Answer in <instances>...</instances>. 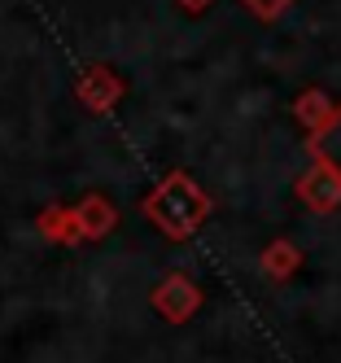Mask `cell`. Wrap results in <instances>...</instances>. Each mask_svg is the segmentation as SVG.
Wrapping results in <instances>:
<instances>
[{
  "mask_svg": "<svg viewBox=\"0 0 341 363\" xmlns=\"http://www.w3.org/2000/svg\"><path fill=\"white\" fill-rule=\"evenodd\" d=\"M145 215H149V223L162 232V237L189 241L193 232L206 223V215H210V197H206V189L193 175L171 171L162 184L145 197Z\"/></svg>",
  "mask_w": 341,
  "mask_h": 363,
  "instance_id": "6da1fadb",
  "label": "cell"
},
{
  "mask_svg": "<svg viewBox=\"0 0 341 363\" xmlns=\"http://www.w3.org/2000/svg\"><path fill=\"white\" fill-rule=\"evenodd\" d=\"M197 306H201V289L184 276V272H171L162 276V284L153 289V311L162 315L167 324H184V320H193L197 315Z\"/></svg>",
  "mask_w": 341,
  "mask_h": 363,
  "instance_id": "7a4b0ae2",
  "label": "cell"
},
{
  "mask_svg": "<svg viewBox=\"0 0 341 363\" xmlns=\"http://www.w3.org/2000/svg\"><path fill=\"white\" fill-rule=\"evenodd\" d=\"M123 79L110 70V66H88L84 74L74 79V96L84 101V106L92 110V114H110L118 101H123Z\"/></svg>",
  "mask_w": 341,
  "mask_h": 363,
  "instance_id": "3957f363",
  "label": "cell"
},
{
  "mask_svg": "<svg viewBox=\"0 0 341 363\" xmlns=\"http://www.w3.org/2000/svg\"><path fill=\"white\" fill-rule=\"evenodd\" d=\"M298 197L311 206V211H320V215L337 211V206H341V175L328 171L324 162H315V167L298 179Z\"/></svg>",
  "mask_w": 341,
  "mask_h": 363,
  "instance_id": "277c9868",
  "label": "cell"
},
{
  "mask_svg": "<svg viewBox=\"0 0 341 363\" xmlns=\"http://www.w3.org/2000/svg\"><path fill=\"white\" fill-rule=\"evenodd\" d=\"M74 215H79V228H84V241H101V237H110L114 223H118V211L110 201H105L101 193H88L84 201L74 206Z\"/></svg>",
  "mask_w": 341,
  "mask_h": 363,
  "instance_id": "5b68a950",
  "label": "cell"
},
{
  "mask_svg": "<svg viewBox=\"0 0 341 363\" xmlns=\"http://www.w3.org/2000/svg\"><path fill=\"white\" fill-rule=\"evenodd\" d=\"M311 158L341 175V106H337V114L320 127V132H311Z\"/></svg>",
  "mask_w": 341,
  "mask_h": 363,
  "instance_id": "8992f818",
  "label": "cell"
},
{
  "mask_svg": "<svg viewBox=\"0 0 341 363\" xmlns=\"http://www.w3.org/2000/svg\"><path fill=\"white\" fill-rule=\"evenodd\" d=\"M40 232H44V237H52V241H62V245L84 241L79 215H74V211H62V206H48V211L40 215Z\"/></svg>",
  "mask_w": 341,
  "mask_h": 363,
  "instance_id": "52a82bcc",
  "label": "cell"
},
{
  "mask_svg": "<svg viewBox=\"0 0 341 363\" xmlns=\"http://www.w3.org/2000/svg\"><path fill=\"white\" fill-rule=\"evenodd\" d=\"M294 114H298V123L306 127V132H320V127L337 114V106H332L320 88H311V92H302V96L294 101Z\"/></svg>",
  "mask_w": 341,
  "mask_h": 363,
  "instance_id": "ba28073f",
  "label": "cell"
},
{
  "mask_svg": "<svg viewBox=\"0 0 341 363\" xmlns=\"http://www.w3.org/2000/svg\"><path fill=\"white\" fill-rule=\"evenodd\" d=\"M298 263H302V254H298L294 241H272L267 250H262V272H267L272 280H289L298 272Z\"/></svg>",
  "mask_w": 341,
  "mask_h": 363,
  "instance_id": "9c48e42d",
  "label": "cell"
},
{
  "mask_svg": "<svg viewBox=\"0 0 341 363\" xmlns=\"http://www.w3.org/2000/svg\"><path fill=\"white\" fill-rule=\"evenodd\" d=\"M241 5H245L254 18H262V22H276L289 5H294V0H241Z\"/></svg>",
  "mask_w": 341,
  "mask_h": 363,
  "instance_id": "30bf717a",
  "label": "cell"
},
{
  "mask_svg": "<svg viewBox=\"0 0 341 363\" xmlns=\"http://www.w3.org/2000/svg\"><path fill=\"white\" fill-rule=\"evenodd\" d=\"M179 9H184V13H206L210 0H179Z\"/></svg>",
  "mask_w": 341,
  "mask_h": 363,
  "instance_id": "8fae6325",
  "label": "cell"
}]
</instances>
